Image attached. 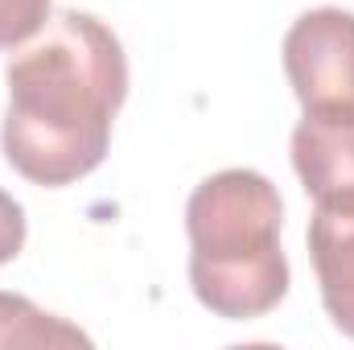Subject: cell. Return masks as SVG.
<instances>
[{
  "mask_svg": "<svg viewBox=\"0 0 354 350\" xmlns=\"http://www.w3.org/2000/svg\"><path fill=\"white\" fill-rule=\"evenodd\" d=\"M25 248V210L12 194L0 190V264L17 260Z\"/></svg>",
  "mask_w": 354,
  "mask_h": 350,
  "instance_id": "ba28073f",
  "label": "cell"
},
{
  "mask_svg": "<svg viewBox=\"0 0 354 350\" xmlns=\"http://www.w3.org/2000/svg\"><path fill=\"white\" fill-rule=\"evenodd\" d=\"M50 21V0H0V50L25 46Z\"/></svg>",
  "mask_w": 354,
  "mask_h": 350,
  "instance_id": "52a82bcc",
  "label": "cell"
},
{
  "mask_svg": "<svg viewBox=\"0 0 354 350\" xmlns=\"http://www.w3.org/2000/svg\"><path fill=\"white\" fill-rule=\"evenodd\" d=\"M292 169L313 206H354V107H313L292 132Z\"/></svg>",
  "mask_w": 354,
  "mask_h": 350,
  "instance_id": "277c9868",
  "label": "cell"
},
{
  "mask_svg": "<svg viewBox=\"0 0 354 350\" xmlns=\"http://www.w3.org/2000/svg\"><path fill=\"white\" fill-rule=\"evenodd\" d=\"M309 260L334 326L354 338V206H317L309 219Z\"/></svg>",
  "mask_w": 354,
  "mask_h": 350,
  "instance_id": "5b68a950",
  "label": "cell"
},
{
  "mask_svg": "<svg viewBox=\"0 0 354 350\" xmlns=\"http://www.w3.org/2000/svg\"><path fill=\"white\" fill-rule=\"evenodd\" d=\"M284 75L305 111L354 107V12L309 8L284 33Z\"/></svg>",
  "mask_w": 354,
  "mask_h": 350,
  "instance_id": "3957f363",
  "label": "cell"
},
{
  "mask_svg": "<svg viewBox=\"0 0 354 350\" xmlns=\"http://www.w3.org/2000/svg\"><path fill=\"white\" fill-rule=\"evenodd\" d=\"M280 223L284 202L256 169H223L189 194V284L214 317L252 322L284 301L288 260Z\"/></svg>",
  "mask_w": 354,
  "mask_h": 350,
  "instance_id": "7a4b0ae2",
  "label": "cell"
},
{
  "mask_svg": "<svg viewBox=\"0 0 354 350\" xmlns=\"http://www.w3.org/2000/svg\"><path fill=\"white\" fill-rule=\"evenodd\" d=\"M17 347H33V350L91 347V338L79 326H71V322L37 309L29 297L0 293V350H17Z\"/></svg>",
  "mask_w": 354,
  "mask_h": 350,
  "instance_id": "8992f818",
  "label": "cell"
},
{
  "mask_svg": "<svg viewBox=\"0 0 354 350\" xmlns=\"http://www.w3.org/2000/svg\"><path fill=\"white\" fill-rule=\"evenodd\" d=\"M4 161L33 185L58 190L103 165L128 95L120 37L91 12L50 17L4 66Z\"/></svg>",
  "mask_w": 354,
  "mask_h": 350,
  "instance_id": "6da1fadb",
  "label": "cell"
}]
</instances>
